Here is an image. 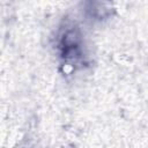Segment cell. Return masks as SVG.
<instances>
[{
	"label": "cell",
	"instance_id": "1",
	"mask_svg": "<svg viewBox=\"0 0 148 148\" xmlns=\"http://www.w3.org/2000/svg\"><path fill=\"white\" fill-rule=\"evenodd\" d=\"M79 43H80V34H79L77 30H75V29H69V30H67V31L64 34L62 38H61L62 49L77 46Z\"/></svg>",
	"mask_w": 148,
	"mask_h": 148
},
{
	"label": "cell",
	"instance_id": "2",
	"mask_svg": "<svg viewBox=\"0 0 148 148\" xmlns=\"http://www.w3.org/2000/svg\"><path fill=\"white\" fill-rule=\"evenodd\" d=\"M62 54L66 59H75L80 56V51H79V47L77 46H74V47H67V49H64L62 51Z\"/></svg>",
	"mask_w": 148,
	"mask_h": 148
}]
</instances>
